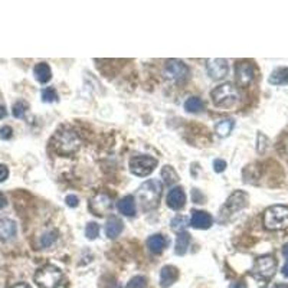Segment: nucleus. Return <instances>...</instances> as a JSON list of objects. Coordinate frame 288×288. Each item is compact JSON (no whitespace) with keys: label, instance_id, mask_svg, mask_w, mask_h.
Returning <instances> with one entry per match:
<instances>
[{"label":"nucleus","instance_id":"nucleus-37","mask_svg":"<svg viewBox=\"0 0 288 288\" xmlns=\"http://www.w3.org/2000/svg\"><path fill=\"white\" fill-rule=\"evenodd\" d=\"M281 273L284 277H288V261L284 264V267H283V270H281Z\"/></svg>","mask_w":288,"mask_h":288},{"label":"nucleus","instance_id":"nucleus-5","mask_svg":"<svg viewBox=\"0 0 288 288\" xmlns=\"http://www.w3.org/2000/svg\"><path fill=\"white\" fill-rule=\"evenodd\" d=\"M62 271L55 265H45L35 274V283L41 288H58L62 281Z\"/></svg>","mask_w":288,"mask_h":288},{"label":"nucleus","instance_id":"nucleus-34","mask_svg":"<svg viewBox=\"0 0 288 288\" xmlns=\"http://www.w3.org/2000/svg\"><path fill=\"white\" fill-rule=\"evenodd\" d=\"M65 202H67V205L69 207H77L78 203H80V200H78V197L75 196V194H68L67 197H65Z\"/></svg>","mask_w":288,"mask_h":288},{"label":"nucleus","instance_id":"nucleus-36","mask_svg":"<svg viewBox=\"0 0 288 288\" xmlns=\"http://www.w3.org/2000/svg\"><path fill=\"white\" fill-rule=\"evenodd\" d=\"M6 205H7V200H6L4 194H3V193H0V209L6 207Z\"/></svg>","mask_w":288,"mask_h":288},{"label":"nucleus","instance_id":"nucleus-12","mask_svg":"<svg viewBox=\"0 0 288 288\" xmlns=\"http://www.w3.org/2000/svg\"><path fill=\"white\" fill-rule=\"evenodd\" d=\"M254 67L252 64L249 62H241L238 67H236V81L241 87H247L249 84L252 83L254 80Z\"/></svg>","mask_w":288,"mask_h":288},{"label":"nucleus","instance_id":"nucleus-38","mask_svg":"<svg viewBox=\"0 0 288 288\" xmlns=\"http://www.w3.org/2000/svg\"><path fill=\"white\" fill-rule=\"evenodd\" d=\"M6 114H7L6 108H4L3 105H0V118H4V117H6Z\"/></svg>","mask_w":288,"mask_h":288},{"label":"nucleus","instance_id":"nucleus-10","mask_svg":"<svg viewBox=\"0 0 288 288\" xmlns=\"http://www.w3.org/2000/svg\"><path fill=\"white\" fill-rule=\"evenodd\" d=\"M206 71L212 80H223L228 75V61L220 59V58H212L206 61Z\"/></svg>","mask_w":288,"mask_h":288},{"label":"nucleus","instance_id":"nucleus-3","mask_svg":"<svg viewBox=\"0 0 288 288\" xmlns=\"http://www.w3.org/2000/svg\"><path fill=\"white\" fill-rule=\"evenodd\" d=\"M264 226L268 231H281L288 228V207L274 205L268 207L264 213Z\"/></svg>","mask_w":288,"mask_h":288},{"label":"nucleus","instance_id":"nucleus-39","mask_svg":"<svg viewBox=\"0 0 288 288\" xmlns=\"http://www.w3.org/2000/svg\"><path fill=\"white\" fill-rule=\"evenodd\" d=\"M229 288H245V286H244L242 283H233Z\"/></svg>","mask_w":288,"mask_h":288},{"label":"nucleus","instance_id":"nucleus-18","mask_svg":"<svg viewBox=\"0 0 288 288\" xmlns=\"http://www.w3.org/2000/svg\"><path fill=\"white\" fill-rule=\"evenodd\" d=\"M117 209L120 210V213H123L124 216H134L136 215V199L131 194L124 196L123 199H120V202L117 203Z\"/></svg>","mask_w":288,"mask_h":288},{"label":"nucleus","instance_id":"nucleus-28","mask_svg":"<svg viewBox=\"0 0 288 288\" xmlns=\"http://www.w3.org/2000/svg\"><path fill=\"white\" fill-rule=\"evenodd\" d=\"M56 238H58V232H56V231H49V232H46L45 235H42L39 245H41V248H49L55 242Z\"/></svg>","mask_w":288,"mask_h":288},{"label":"nucleus","instance_id":"nucleus-20","mask_svg":"<svg viewBox=\"0 0 288 288\" xmlns=\"http://www.w3.org/2000/svg\"><path fill=\"white\" fill-rule=\"evenodd\" d=\"M33 75H35V78L38 80V83L41 84L49 83L51 78H52V72H51V68H49V65H48L46 62L38 64V65L33 68Z\"/></svg>","mask_w":288,"mask_h":288},{"label":"nucleus","instance_id":"nucleus-14","mask_svg":"<svg viewBox=\"0 0 288 288\" xmlns=\"http://www.w3.org/2000/svg\"><path fill=\"white\" fill-rule=\"evenodd\" d=\"M186 203V194L182 188H173L167 194V206L173 210L182 209Z\"/></svg>","mask_w":288,"mask_h":288},{"label":"nucleus","instance_id":"nucleus-31","mask_svg":"<svg viewBox=\"0 0 288 288\" xmlns=\"http://www.w3.org/2000/svg\"><path fill=\"white\" fill-rule=\"evenodd\" d=\"M146 286H147V280L143 275H136L127 283V288H146Z\"/></svg>","mask_w":288,"mask_h":288},{"label":"nucleus","instance_id":"nucleus-30","mask_svg":"<svg viewBox=\"0 0 288 288\" xmlns=\"http://www.w3.org/2000/svg\"><path fill=\"white\" fill-rule=\"evenodd\" d=\"M98 233H99V226H98V223H96V222L87 223V226H85V236H87L90 241H94L96 236H98Z\"/></svg>","mask_w":288,"mask_h":288},{"label":"nucleus","instance_id":"nucleus-29","mask_svg":"<svg viewBox=\"0 0 288 288\" xmlns=\"http://www.w3.org/2000/svg\"><path fill=\"white\" fill-rule=\"evenodd\" d=\"M28 111V104L22 99L16 101L13 104V108H12V112H13L14 118H22Z\"/></svg>","mask_w":288,"mask_h":288},{"label":"nucleus","instance_id":"nucleus-8","mask_svg":"<svg viewBox=\"0 0 288 288\" xmlns=\"http://www.w3.org/2000/svg\"><path fill=\"white\" fill-rule=\"evenodd\" d=\"M277 271V261L271 255H264L255 261L252 267V274L261 280H270Z\"/></svg>","mask_w":288,"mask_h":288},{"label":"nucleus","instance_id":"nucleus-23","mask_svg":"<svg viewBox=\"0 0 288 288\" xmlns=\"http://www.w3.org/2000/svg\"><path fill=\"white\" fill-rule=\"evenodd\" d=\"M270 84L273 85H287L288 84V68H277L270 75Z\"/></svg>","mask_w":288,"mask_h":288},{"label":"nucleus","instance_id":"nucleus-7","mask_svg":"<svg viewBox=\"0 0 288 288\" xmlns=\"http://www.w3.org/2000/svg\"><path fill=\"white\" fill-rule=\"evenodd\" d=\"M157 167V160L150 156H134L130 159V170L133 175L144 178Z\"/></svg>","mask_w":288,"mask_h":288},{"label":"nucleus","instance_id":"nucleus-6","mask_svg":"<svg viewBox=\"0 0 288 288\" xmlns=\"http://www.w3.org/2000/svg\"><path fill=\"white\" fill-rule=\"evenodd\" d=\"M163 75L170 83H183L189 75V68L183 61L169 59V61H166Z\"/></svg>","mask_w":288,"mask_h":288},{"label":"nucleus","instance_id":"nucleus-21","mask_svg":"<svg viewBox=\"0 0 288 288\" xmlns=\"http://www.w3.org/2000/svg\"><path fill=\"white\" fill-rule=\"evenodd\" d=\"M191 245V235L183 231V232L178 233L176 238V245H175V252L176 255H185L188 252V248Z\"/></svg>","mask_w":288,"mask_h":288},{"label":"nucleus","instance_id":"nucleus-13","mask_svg":"<svg viewBox=\"0 0 288 288\" xmlns=\"http://www.w3.org/2000/svg\"><path fill=\"white\" fill-rule=\"evenodd\" d=\"M212 216L203 210H193L191 216V225L194 229H209L212 226Z\"/></svg>","mask_w":288,"mask_h":288},{"label":"nucleus","instance_id":"nucleus-32","mask_svg":"<svg viewBox=\"0 0 288 288\" xmlns=\"http://www.w3.org/2000/svg\"><path fill=\"white\" fill-rule=\"evenodd\" d=\"M12 133H13V130H12L10 125H3L0 128V138L1 140H9V138L12 137Z\"/></svg>","mask_w":288,"mask_h":288},{"label":"nucleus","instance_id":"nucleus-22","mask_svg":"<svg viewBox=\"0 0 288 288\" xmlns=\"http://www.w3.org/2000/svg\"><path fill=\"white\" fill-rule=\"evenodd\" d=\"M233 125H235V123H233L232 118H223L215 125V133L219 137H228L232 133Z\"/></svg>","mask_w":288,"mask_h":288},{"label":"nucleus","instance_id":"nucleus-35","mask_svg":"<svg viewBox=\"0 0 288 288\" xmlns=\"http://www.w3.org/2000/svg\"><path fill=\"white\" fill-rule=\"evenodd\" d=\"M7 176H9V169L4 165H0V183L4 182Z\"/></svg>","mask_w":288,"mask_h":288},{"label":"nucleus","instance_id":"nucleus-15","mask_svg":"<svg viewBox=\"0 0 288 288\" xmlns=\"http://www.w3.org/2000/svg\"><path fill=\"white\" fill-rule=\"evenodd\" d=\"M179 278V270L173 265H165L160 271V286L163 288H169L173 286Z\"/></svg>","mask_w":288,"mask_h":288},{"label":"nucleus","instance_id":"nucleus-42","mask_svg":"<svg viewBox=\"0 0 288 288\" xmlns=\"http://www.w3.org/2000/svg\"><path fill=\"white\" fill-rule=\"evenodd\" d=\"M284 147H286V151L288 153V137L286 138V141H284Z\"/></svg>","mask_w":288,"mask_h":288},{"label":"nucleus","instance_id":"nucleus-1","mask_svg":"<svg viewBox=\"0 0 288 288\" xmlns=\"http://www.w3.org/2000/svg\"><path fill=\"white\" fill-rule=\"evenodd\" d=\"M163 192V185L157 179H150L140 185L136 193V202H138L143 210H153L156 209Z\"/></svg>","mask_w":288,"mask_h":288},{"label":"nucleus","instance_id":"nucleus-19","mask_svg":"<svg viewBox=\"0 0 288 288\" xmlns=\"http://www.w3.org/2000/svg\"><path fill=\"white\" fill-rule=\"evenodd\" d=\"M123 220L118 216H111L105 223V235L110 239H115L117 236H120V233L123 232Z\"/></svg>","mask_w":288,"mask_h":288},{"label":"nucleus","instance_id":"nucleus-41","mask_svg":"<svg viewBox=\"0 0 288 288\" xmlns=\"http://www.w3.org/2000/svg\"><path fill=\"white\" fill-rule=\"evenodd\" d=\"M283 255H284L286 258H288V244H286L284 248H283Z\"/></svg>","mask_w":288,"mask_h":288},{"label":"nucleus","instance_id":"nucleus-40","mask_svg":"<svg viewBox=\"0 0 288 288\" xmlns=\"http://www.w3.org/2000/svg\"><path fill=\"white\" fill-rule=\"evenodd\" d=\"M12 288H30L28 286V284H25V283H20V284H16V286H13Z\"/></svg>","mask_w":288,"mask_h":288},{"label":"nucleus","instance_id":"nucleus-17","mask_svg":"<svg viewBox=\"0 0 288 288\" xmlns=\"http://www.w3.org/2000/svg\"><path fill=\"white\" fill-rule=\"evenodd\" d=\"M167 247V239L162 233H156L151 235L147 239V248L151 254H162L165 251V248Z\"/></svg>","mask_w":288,"mask_h":288},{"label":"nucleus","instance_id":"nucleus-4","mask_svg":"<svg viewBox=\"0 0 288 288\" xmlns=\"http://www.w3.org/2000/svg\"><path fill=\"white\" fill-rule=\"evenodd\" d=\"M210 96H212L213 104L219 108L232 107L239 101V93L232 84H222L219 87H216L210 93Z\"/></svg>","mask_w":288,"mask_h":288},{"label":"nucleus","instance_id":"nucleus-11","mask_svg":"<svg viewBox=\"0 0 288 288\" xmlns=\"http://www.w3.org/2000/svg\"><path fill=\"white\" fill-rule=\"evenodd\" d=\"M111 209H112L111 197L105 193H98L90 202V210L96 216H104L105 213L110 212Z\"/></svg>","mask_w":288,"mask_h":288},{"label":"nucleus","instance_id":"nucleus-24","mask_svg":"<svg viewBox=\"0 0 288 288\" xmlns=\"http://www.w3.org/2000/svg\"><path fill=\"white\" fill-rule=\"evenodd\" d=\"M203 108H205V104H203V101L199 96H191L185 102V110L188 111V112L196 114V112H200Z\"/></svg>","mask_w":288,"mask_h":288},{"label":"nucleus","instance_id":"nucleus-26","mask_svg":"<svg viewBox=\"0 0 288 288\" xmlns=\"http://www.w3.org/2000/svg\"><path fill=\"white\" fill-rule=\"evenodd\" d=\"M188 225H189V220H188L186 216H183V215H178V216H175L173 220H172V229L176 231L178 233L183 232Z\"/></svg>","mask_w":288,"mask_h":288},{"label":"nucleus","instance_id":"nucleus-16","mask_svg":"<svg viewBox=\"0 0 288 288\" xmlns=\"http://www.w3.org/2000/svg\"><path fill=\"white\" fill-rule=\"evenodd\" d=\"M17 228L14 220L9 219V218H0V241L6 242L10 241L16 236Z\"/></svg>","mask_w":288,"mask_h":288},{"label":"nucleus","instance_id":"nucleus-27","mask_svg":"<svg viewBox=\"0 0 288 288\" xmlns=\"http://www.w3.org/2000/svg\"><path fill=\"white\" fill-rule=\"evenodd\" d=\"M41 96L42 101H45V102H55V101H58V93H56L55 88H52V87L43 88L41 93Z\"/></svg>","mask_w":288,"mask_h":288},{"label":"nucleus","instance_id":"nucleus-2","mask_svg":"<svg viewBox=\"0 0 288 288\" xmlns=\"http://www.w3.org/2000/svg\"><path fill=\"white\" fill-rule=\"evenodd\" d=\"M54 149L59 154H72L81 147V138L74 130H59L52 138Z\"/></svg>","mask_w":288,"mask_h":288},{"label":"nucleus","instance_id":"nucleus-33","mask_svg":"<svg viewBox=\"0 0 288 288\" xmlns=\"http://www.w3.org/2000/svg\"><path fill=\"white\" fill-rule=\"evenodd\" d=\"M225 169H226V162H225V160L216 159V160L213 162V170H215L216 173H222Z\"/></svg>","mask_w":288,"mask_h":288},{"label":"nucleus","instance_id":"nucleus-25","mask_svg":"<svg viewBox=\"0 0 288 288\" xmlns=\"http://www.w3.org/2000/svg\"><path fill=\"white\" fill-rule=\"evenodd\" d=\"M162 179L165 180V183L167 186H172V185H175L178 182L179 176L178 173H176V170L172 166H165L163 170H162Z\"/></svg>","mask_w":288,"mask_h":288},{"label":"nucleus","instance_id":"nucleus-9","mask_svg":"<svg viewBox=\"0 0 288 288\" xmlns=\"http://www.w3.org/2000/svg\"><path fill=\"white\" fill-rule=\"evenodd\" d=\"M247 205L248 194L245 192L238 191V192L232 193V194L229 196V199L226 200V203H225L223 209H222V212L226 210V213H222V215H235V213H238L239 210H242Z\"/></svg>","mask_w":288,"mask_h":288}]
</instances>
